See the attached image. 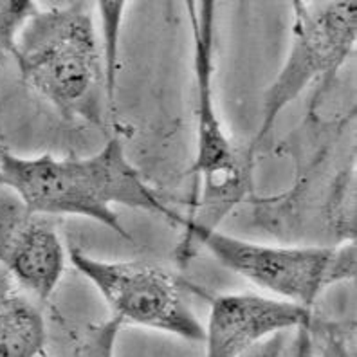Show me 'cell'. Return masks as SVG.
Segmentation results:
<instances>
[{
  "mask_svg": "<svg viewBox=\"0 0 357 357\" xmlns=\"http://www.w3.org/2000/svg\"><path fill=\"white\" fill-rule=\"evenodd\" d=\"M0 184L36 213L91 218L127 240L132 236L114 206L161 215L177 226L181 220V215L144 183L119 137H112L103 149L83 159H56L51 153L20 157L0 150Z\"/></svg>",
  "mask_w": 357,
  "mask_h": 357,
  "instance_id": "1",
  "label": "cell"
},
{
  "mask_svg": "<svg viewBox=\"0 0 357 357\" xmlns=\"http://www.w3.org/2000/svg\"><path fill=\"white\" fill-rule=\"evenodd\" d=\"M89 2L36 9L13 58L24 82L67 119L103 125L105 76Z\"/></svg>",
  "mask_w": 357,
  "mask_h": 357,
  "instance_id": "2",
  "label": "cell"
},
{
  "mask_svg": "<svg viewBox=\"0 0 357 357\" xmlns=\"http://www.w3.org/2000/svg\"><path fill=\"white\" fill-rule=\"evenodd\" d=\"M183 238L175 249L181 266L204 248L224 267L257 287L307 309L323 291L356 278V242L337 245H269L236 238L220 229L197 227L181 217Z\"/></svg>",
  "mask_w": 357,
  "mask_h": 357,
  "instance_id": "3",
  "label": "cell"
},
{
  "mask_svg": "<svg viewBox=\"0 0 357 357\" xmlns=\"http://www.w3.org/2000/svg\"><path fill=\"white\" fill-rule=\"evenodd\" d=\"M193 35V76L197 96V149L192 174L199 177L201 195L184 222L218 229V224L251 192L255 152L236 146L215 103V9L211 0L186 4Z\"/></svg>",
  "mask_w": 357,
  "mask_h": 357,
  "instance_id": "4",
  "label": "cell"
},
{
  "mask_svg": "<svg viewBox=\"0 0 357 357\" xmlns=\"http://www.w3.org/2000/svg\"><path fill=\"white\" fill-rule=\"evenodd\" d=\"M292 40L276 78L264 94L261 119L249 149L257 152L283 109L314 82H332L352 56L357 38V2H292Z\"/></svg>",
  "mask_w": 357,
  "mask_h": 357,
  "instance_id": "5",
  "label": "cell"
},
{
  "mask_svg": "<svg viewBox=\"0 0 357 357\" xmlns=\"http://www.w3.org/2000/svg\"><path fill=\"white\" fill-rule=\"evenodd\" d=\"M69 260L98 289L123 325L130 323L202 343L204 327L184 300L177 278L165 267L146 261L100 260L76 245L69 248Z\"/></svg>",
  "mask_w": 357,
  "mask_h": 357,
  "instance_id": "6",
  "label": "cell"
},
{
  "mask_svg": "<svg viewBox=\"0 0 357 357\" xmlns=\"http://www.w3.org/2000/svg\"><path fill=\"white\" fill-rule=\"evenodd\" d=\"M67 253L47 215L27 208L13 192L0 193V266L18 287L47 300L66 273Z\"/></svg>",
  "mask_w": 357,
  "mask_h": 357,
  "instance_id": "7",
  "label": "cell"
},
{
  "mask_svg": "<svg viewBox=\"0 0 357 357\" xmlns=\"http://www.w3.org/2000/svg\"><path fill=\"white\" fill-rule=\"evenodd\" d=\"M312 309L253 292L220 294L211 300L204 327V357H242L275 334L309 327Z\"/></svg>",
  "mask_w": 357,
  "mask_h": 357,
  "instance_id": "8",
  "label": "cell"
},
{
  "mask_svg": "<svg viewBox=\"0 0 357 357\" xmlns=\"http://www.w3.org/2000/svg\"><path fill=\"white\" fill-rule=\"evenodd\" d=\"M47 328L38 307L4 269H0V357H40Z\"/></svg>",
  "mask_w": 357,
  "mask_h": 357,
  "instance_id": "9",
  "label": "cell"
},
{
  "mask_svg": "<svg viewBox=\"0 0 357 357\" xmlns=\"http://www.w3.org/2000/svg\"><path fill=\"white\" fill-rule=\"evenodd\" d=\"M127 2H100L101 18V42H103V76H105V94L110 105L114 103L116 96V82H118V66H119V33H121V22L125 17Z\"/></svg>",
  "mask_w": 357,
  "mask_h": 357,
  "instance_id": "10",
  "label": "cell"
},
{
  "mask_svg": "<svg viewBox=\"0 0 357 357\" xmlns=\"http://www.w3.org/2000/svg\"><path fill=\"white\" fill-rule=\"evenodd\" d=\"M307 328L312 350L318 357H357L354 321H335L312 316Z\"/></svg>",
  "mask_w": 357,
  "mask_h": 357,
  "instance_id": "11",
  "label": "cell"
},
{
  "mask_svg": "<svg viewBox=\"0 0 357 357\" xmlns=\"http://www.w3.org/2000/svg\"><path fill=\"white\" fill-rule=\"evenodd\" d=\"M36 9L33 0H0V67L15 54L18 35Z\"/></svg>",
  "mask_w": 357,
  "mask_h": 357,
  "instance_id": "12",
  "label": "cell"
},
{
  "mask_svg": "<svg viewBox=\"0 0 357 357\" xmlns=\"http://www.w3.org/2000/svg\"><path fill=\"white\" fill-rule=\"evenodd\" d=\"M125 327L118 318L92 325L79 347V357H116V343Z\"/></svg>",
  "mask_w": 357,
  "mask_h": 357,
  "instance_id": "13",
  "label": "cell"
},
{
  "mask_svg": "<svg viewBox=\"0 0 357 357\" xmlns=\"http://www.w3.org/2000/svg\"><path fill=\"white\" fill-rule=\"evenodd\" d=\"M283 347H285V334H275L258 343L242 357H282Z\"/></svg>",
  "mask_w": 357,
  "mask_h": 357,
  "instance_id": "14",
  "label": "cell"
},
{
  "mask_svg": "<svg viewBox=\"0 0 357 357\" xmlns=\"http://www.w3.org/2000/svg\"><path fill=\"white\" fill-rule=\"evenodd\" d=\"M294 357H314L312 343H310L309 328L307 327L298 328L296 350H294Z\"/></svg>",
  "mask_w": 357,
  "mask_h": 357,
  "instance_id": "15",
  "label": "cell"
}]
</instances>
